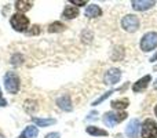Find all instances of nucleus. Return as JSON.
Listing matches in <instances>:
<instances>
[{
  "label": "nucleus",
  "instance_id": "27",
  "mask_svg": "<svg viewBox=\"0 0 157 138\" xmlns=\"http://www.w3.org/2000/svg\"><path fill=\"white\" fill-rule=\"evenodd\" d=\"M155 89H156V90H157V80H156V81H155Z\"/></svg>",
  "mask_w": 157,
  "mask_h": 138
},
{
  "label": "nucleus",
  "instance_id": "26",
  "mask_svg": "<svg viewBox=\"0 0 157 138\" xmlns=\"http://www.w3.org/2000/svg\"><path fill=\"white\" fill-rule=\"evenodd\" d=\"M150 61H152V62H155V61H157V53H156L155 55H153L152 58H150Z\"/></svg>",
  "mask_w": 157,
  "mask_h": 138
},
{
  "label": "nucleus",
  "instance_id": "22",
  "mask_svg": "<svg viewBox=\"0 0 157 138\" xmlns=\"http://www.w3.org/2000/svg\"><path fill=\"white\" fill-rule=\"evenodd\" d=\"M40 33V28L37 26V25H33L32 29L30 30H26V35L28 36H32V35H39Z\"/></svg>",
  "mask_w": 157,
  "mask_h": 138
},
{
  "label": "nucleus",
  "instance_id": "17",
  "mask_svg": "<svg viewBox=\"0 0 157 138\" xmlns=\"http://www.w3.org/2000/svg\"><path fill=\"white\" fill-rule=\"evenodd\" d=\"M33 122L37 126H40V127H47V126L55 124V119H37V117H33Z\"/></svg>",
  "mask_w": 157,
  "mask_h": 138
},
{
  "label": "nucleus",
  "instance_id": "10",
  "mask_svg": "<svg viewBox=\"0 0 157 138\" xmlns=\"http://www.w3.org/2000/svg\"><path fill=\"white\" fill-rule=\"evenodd\" d=\"M57 105L59 106L62 111L71 112L72 111V101H71L69 94H65V95H62L61 98H58V100H57Z\"/></svg>",
  "mask_w": 157,
  "mask_h": 138
},
{
  "label": "nucleus",
  "instance_id": "21",
  "mask_svg": "<svg viewBox=\"0 0 157 138\" xmlns=\"http://www.w3.org/2000/svg\"><path fill=\"white\" fill-rule=\"evenodd\" d=\"M22 61H24V57H22L21 54L13 55V58H11V64H13V65H21Z\"/></svg>",
  "mask_w": 157,
  "mask_h": 138
},
{
  "label": "nucleus",
  "instance_id": "5",
  "mask_svg": "<svg viewBox=\"0 0 157 138\" xmlns=\"http://www.w3.org/2000/svg\"><path fill=\"white\" fill-rule=\"evenodd\" d=\"M142 138H157V124L155 120L146 119L142 124Z\"/></svg>",
  "mask_w": 157,
  "mask_h": 138
},
{
  "label": "nucleus",
  "instance_id": "20",
  "mask_svg": "<svg viewBox=\"0 0 157 138\" xmlns=\"http://www.w3.org/2000/svg\"><path fill=\"white\" fill-rule=\"evenodd\" d=\"M113 93H114L113 90H109V91H108V93H105V94H103L102 97H99V98H98V100L95 101V102L92 104V105H98V104H101V102H102V101H105L106 98H109V97H110V95L113 94Z\"/></svg>",
  "mask_w": 157,
  "mask_h": 138
},
{
  "label": "nucleus",
  "instance_id": "11",
  "mask_svg": "<svg viewBox=\"0 0 157 138\" xmlns=\"http://www.w3.org/2000/svg\"><path fill=\"white\" fill-rule=\"evenodd\" d=\"M150 80H152V77H150V75H147V76H144L142 79H139L138 81H136L135 84L132 86V90L135 93H141V91H144L145 89L147 87V84L150 83Z\"/></svg>",
  "mask_w": 157,
  "mask_h": 138
},
{
  "label": "nucleus",
  "instance_id": "7",
  "mask_svg": "<svg viewBox=\"0 0 157 138\" xmlns=\"http://www.w3.org/2000/svg\"><path fill=\"white\" fill-rule=\"evenodd\" d=\"M139 120L138 119H132L130 123H128L127 128H125V133H127L128 138H138V134H139Z\"/></svg>",
  "mask_w": 157,
  "mask_h": 138
},
{
  "label": "nucleus",
  "instance_id": "13",
  "mask_svg": "<svg viewBox=\"0 0 157 138\" xmlns=\"http://www.w3.org/2000/svg\"><path fill=\"white\" fill-rule=\"evenodd\" d=\"M77 15H78V8L77 7H73V6H68V7L63 10V13H62V17L65 19L76 18Z\"/></svg>",
  "mask_w": 157,
  "mask_h": 138
},
{
  "label": "nucleus",
  "instance_id": "29",
  "mask_svg": "<svg viewBox=\"0 0 157 138\" xmlns=\"http://www.w3.org/2000/svg\"><path fill=\"white\" fill-rule=\"evenodd\" d=\"M0 138H6L4 136H3V134H0Z\"/></svg>",
  "mask_w": 157,
  "mask_h": 138
},
{
  "label": "nucleus",
  "instance_id": "19",
  "mask_svg": "<svg viewBox=\"0 0 157 138\" xmlns=\"http://www.w3.org/2000/svg\"><path fill=\"white\" fill-rule=\"evenodd\" d=\"M65 29V25L62 24V22H52L51 25L48 26V32L50 33H55V32H61V30Z\"/></svg>",
  "mask_w": 157,
  "mask_h": 138
},
{
  "label": "nucleus",
  "instance_id": "14",
  "mask_svg": "<svg viewBox=\"0 0 157 138\" xmlns=\"http://www.w3.org/2000/svg\"><path fill=\"white\" fill-rule=\"evenodd\" d=\"M87 133L91 134V136H98V137H108V131L102 130V128H98L95 126H90L87 127Z\"/></svg>",
  "mask_w": 157,
  "mask_h": 138
},
{
  "label": "nucleus",
  "instance_id": "15",
  "mask_svg": "<svg viewBox=\"0 0 157 138\" xmlns=\"http://www.w3.org/2000/svg\"><path fill=\"white\" fill-rule=\"evenodd\" d=\"M30 7H32V2H26V0H18V2H15V8L19 13H25Z\"/></svg>",
  "mask_w": 157,
  "mask_h": 138
},
{
  "label": "nucleus",
  "instance_id": "23",
  "mask_svg": "<svg viewBox=\"0 0 157 138\" xmlns=\"http://www.w3.org/2000/svg\"><path fill=\"white\" fill-rule=\"evenodd\" d=\"M72 4H76V6H84L87 2H84V0H72Z\"/></svg>",
  "mask_w": 157,
  "mask_h": 138
},
{
  "label": "nucleus",
  "instance_id": "16",
  "mask_svg": "<svg viewBox=\"0 0 157 138\" xmlns=\"http://www.w3.org/2000/svg\"><path fill=\"white\" fill-rule=\"evenodd\" d=\"M37 134H39L37 127H35V126H28V127L25 128V131L22 133V137L24 138H36Z\"/></svg>",
  "mask_w": 157,
  "mask_h": 138
},
{
  "label": "nucleus",
  "instance_id": "18",
  "mask_svg": "<svg viewBox=\"0 0 157 138\" xmlns=\"http://www.w3.org/2000/svg\"><path fill=\"white\" fill-rule=\"evenodd\" d=\"M112 106H113L116 111H121V109L127 108L128 106V100H116L112 101Z\"/></svg>",
  "mask_w": 157,
  "mask_h": 138
},
{
  "label": "nucleus",
  "instance_id": "25",
  "mask_svg": "<svg viewBox=\"0 0 157 138\" xmlns=\"http://www.w3.org/2000/svg\"><path fill=\"white\" fill-rule=\"evenodd\" d=\"M7 105V101L3 98V95H2V91H0V106H6Z\"/></svg>",
  "mask_w": 157,
  "mask_h": 138
},
{
  "label": "nucleus",
  "instance_id": "9",
  "mask_svg": "<svg viewBox=\"0 0 157 138\" xmlns=\"http://www.w3.org/2000/svg\"><path fill=\"white\" fill-rule=\"evenodd\" d=\"M153 6H155L153 0H134L132 2V7H134V10H136V11L147 10V8L153 7Z\"/></svg>",
  "mask_w": 157,
  "mask_h": 138
},
{
  "label": "nucleus",
  "instance_id": "4",
  "mask_svg": "<svg viewBox=\"0 0 157 138\" xmlns=\"http://www.w3.org/2000/svg\"><path fill=\"white\" fill-rule=\"evenodd\" d=\"M157 47V33L149 32L142 37L141 40V49L142 51H152L153 49Z\"/></svg>",
  "mask_w": 157,
  "mask_h": 138
},
{
  "label": "nucleus",
  "instance_id": "2",
  "mask_svg": "<svg viewBox=\"0 0 157 138\" xmlns=\"http://www.w3.org/2000/svg\"><path fill=\"white\" fill-rule=\"evenodd\" d=\"M125 117H127V113L124 112H106L103 115V123L108 127H114L117 123L123 122Z\"/></svg>",
  "mask_w": 157,
  "mask_h": 138
},
{
  "label": "nucleus",
  "instance_id": "8",
  "mask_svg": "<svg viewBox=\"0 0 157 138\" xmlns=\"http://www.w3.org/2000/svg\"><path fill=\"white\" fill-rule=\"evenodd\" d=\"M121 77V72L120 69H116V68H112L106 72L105 75V83L106 84H116L117 81L120 80Z\"/></svg>",
  "mask_w": 157,
  "mask_h": 138
},
{
  "label": "nucleus",
  "instance_id": "12",
  "mask_svg": "<svg viewBox=\"0 0 157 138\" xmlns=\"http://www.w3.org/2000/svg\"><path fill=\"white\" fill-rule=\"evenodd\" d=\"M101 14H102V10L97 4H91L86 8V17L88 18H95V17H99Z\"/></svg>",
  "mask_w": 157,
  "mask_h": 138
},
{
  "label": "nucleus",
  "instance_id": "28",
  "mask_svg": "<svg viewBox=\"0 0 157 138\" xmlns=\"http://www.w3.org/2000/svg\"><path fill=\"white\" fill-rule=\"evenodd\" d=\"M155 113H156V116H157V105H156V108H155Z\"/></svg>",
  "mask_w": 157,
  "mask_h": 138
},
{
  "label": "nucleus",
  "instance_id": "31",
  "mask_svg": "<svg viewBox=\"0 0 157 138\" xmlns=\"http://www.w3.org/2000/svg\"><path fill=\"white\" fill-rule=\"evenodd\" d=\"M117 138H120V137H117Z\"/></svg>",
  "mask_w": 157,
  "mask_h": 138
},
{
  "label": "nucleus",
  "instance_id": "30",
  "mask_svg": "<svg viewBox=\"0 0 157 138\" xmlns=\"http://www.w3.org/2000/svg\"><path fill=\"white\" fill-rule=\"evenodd\" d=\"M18 138H24V137H22V136H21V137H18Z\"/></svg>",
  "mask_w": 157,
  "mask_h": 138
},
{
  "label": "nucleus",
  "instance_id": "6",
  "mask_svg": "<svg viewBox=\"0 0 157 138\" xmlns=\"http://www.w3.org/2000/svg\"><path fill=\"white\" fill-rule=\"evenodd\" d=\"M121 26L124 28L127 32H135L139 28V19L136 18L135 15H132V14H128V15H125L124 18H123Z\"/></svg>",
  "mask_w": 157,
  "mask_h": 138
},
{
  "label": "nucleus",
  "instance_id": "1",
  "mask_svg": "<svg viewBox=\"0 0 157 138\" xmlns=\"http://www.w3.org/2000/svg\"><path fill=\"white\" fill-rule=\"evenodd\" d=\"M4 87L10 94H17L19 90V77L14 72H7L4 75Z\"/></svg>",
  "mask_w": 157,
  "mask_h": 138
},
{
  "label": "nucleus",
  "instance_id": "3",
  "mask_svg": "<svg viewBox=\"0 0 157 138\" xmlns=\"http://www.w3.org/2000/svg\"><path fill=\"white\" fill-rule=\"evenodd\" d=\"M10 24L15 30L24 32V30H26V28L29 26V19H28L24 14H14L10 19Z\"/></svg>",
  "mask_w": 157,
  "mask_h": 138
},
{
  "label": "nucleus",
  "instance_id": "24",
  "mask_svg": "<svg viewBox=\"0 0 157 138\" xmlns=\"http://www.w3.org/2000/svg\"><path fill=\"white\" fill-rule=\"evenodd\" d=\"M46 138H61V136L58 133H50L46 136Z\"/></svg>",
  "mask_w": 157,
  "mask_h": 138
}]
</instances>
